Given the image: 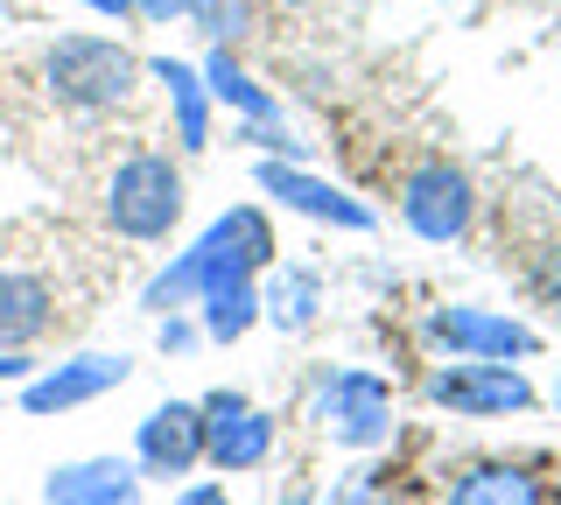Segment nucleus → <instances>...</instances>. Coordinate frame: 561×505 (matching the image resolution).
Wrapping results in <instances>:
<instances>
[{"instance_id": "1", "label": "nucleus", "mask_w": 561, "mask_h": 505, "mask_svg": "<svg viewBox=\"0 0 561 505\" xmlns=\"http://www.w3.org/2000/svg\"><path fill=\"white\" fill-rule=\"evenodd\" d=\"M280 260L274 246V225L267 211H253V204H239V211H225L210 232L197 239L190 253H175L162 274L148 282V295H140V309H154V317H175V309H190L197 295L225 288V282H260Z\"/></svg>"}, {"instance_id": "2", "label": "nucleus", "mask_w": 561, "mask_h": 505, "mask_svg": "<svg viewBox=\"0 0 561 505\" xmlns=\"http://www.w3.org/2000/svg\"><path fill=\"white\" fill-rule=\"evenodd\" d=\"M43 84L70 113H105V106H127L134 99L140 57L113 36H57L43 57Z\"/></svg>"}, {"instance_id": "3", "label": "nucleus", "mask_w": 561, "mask_h": 505, "mask_svg": "<svg viewBox=\"0 0 561 505\" xmlns=\"http://www.w3.org/2000/svg\"><path fill=\"white\" fill-rule=\"evenodd\" d=\"M99 211H105V225H113L119 239L154 246V239H169L175 225H183V169H175L169 154H154V148L127 154V162L105 176Z\"/></svg>"}, {"instance_id": "4", "label": "nucleus", "mask_w": 561, "mask_h": 505, "mask_svg": "<svg viewBox=\"0 0 561 505\" xmlns=\"http://www.w3.org/2000/svg\"><path fill=\"white\" fill-rule=\"evenodd\" d=\"M428 400L449 414H470V422H499V414H526L534 408V387H526L519 365L505 358H449L428 372Z\"/></svg>"}, {"instance_id": "5", "label": "nucleus", "mask_w": 561, "mask_h": 505, "mask_svg": "<svg viewBox=\"0 0 561 505\" xmlns=\"http://www.w3.org/2000/svg\"><path fill=\"white\" fill-rule=\"evenodd\" d=\"M400 218H408L414 239H428V246H449V239L470 232V218H478V190L456 162H421L408 190H400Z\"/></svg>"}, {"instance_id": "6", "label": "nucleus", "mask_w": 561, "mask_h": 505, "mask_svg": "<svg viewBox=\"0 0 561 505\" xmlns=\"http://www.w3.org/2000/svg\"><path fill=\"white\" fill-rule=\"evenodd\" d=\"M421 337L435 344V352L449 358H534L540 337L513 317H499V309H470V302H449V309H428V323H421Z\"/></svg>"}, {"instance_id": "7", "label": "nucleus", "mask_w": 561, "mask_h": 505, "mask_svg": "<svg viewBox=\"0 0 561 505\" xmlns=\"http://www.w3.org/2000/svg\"><path fill=\"white\" fill-rule=\"evenodd\" d=\"M134 379V358L127 352H78V358H64V365H49V372H35L22 379V414H70V408H92L99 393H113V387H127Z\"/></svg>"}, {"instance_id": "8", "label": "nucleus", "mask_w": 561, "mask_h": 505, "mask_svg": "<svg viewBox=\"0 0 561 505\" xmlns=\"http://www.w3.org/2000/svg\"><path fill=\"white\" fill-rule=\"evenodd\" d=\"M204 408V463L210 470H260L274 449V414H260L245 393L218 387L197 400Z\"/></svg>"}, {"instance_id": "9", "label": "nucleus", "mask_w": 561, "mask_h": 505, "mask_svg": "<svg viewBox=\"0 0 561 505\" xmlns=\"http://www.w3.org/2000/svg\"><path fill=\"white\" fill-rule=\"evenodd\" d=\"M134 463H140V478H162V484L190 478L204 463V408L197 400H162L134 435Z\"/></svg>"}, {"instance_id": "10", "label": "nucleus", "mask_w": 561, "mask_h": 505, "mask_svg": "<svg viewBox=\"0 0 561 505\" xmlns=\"http://www.w3.org/2000/svg\"><path fill=\"white\" fill-rule=\"evenodd\" d=\"M260 190L280 204V211H302L316 225H344V232H373V211L358 197H344L337 183L309 176L302 162H280V154H260Z\"/></svg>"}, {"instance_id": "11", "label": "nucleus", "mask_w": 561, "mask_h": 505, "mask_svg": "<svg viewBox=\"0 0 561 505\" xmlns=\"http://www.w3.org/2000/svg\"><path fill=\"white\" fill-rule=\"evenodd\" d=\"M323 428L337 435L344 449H373L393 435V393L373 372H337L323 387Z\"/></svg>"}, {"instance_id": "12", "label": "nucleus", "mask_w": 561, "mask_h": 505, "mask_svg": "<svg viewBox=\"0 0 561 505\" xmlns=\"http://www.w3.org/2000/svg\"><path fill=\"white\" fill-rule=\"evenodd\" d=\"M43 505H140V463L127 457H78L43 478Z\"/></svg>"}, {"instance_id": "13", "label": "nucleus", "mask_w": 561, "mask_h": 505, "mask_svg": "<svg viewBox=\"0 0 561 505\" xmlns=\"http://www.w3.org/2000/svg\"><path fill=\"white\" fill-rule=\"evenodd\" d=\"M57 323V288L28 267H0V352H28Z\"/></svg>"}, {"instance_id": "14", "label": "nucleus", "mask_w": 561, "mask_h": 505, "mask_svg": "<svg viewBox=\"0 0 561 505\" xmlns=\"http://www.w3.org/2000/svg\"><path fill=\"white\" fill-rule=\"evenodd\" d=\"M148 78L169 92L175 141H183V148H210V92H204V71H190V64H175V57H154Z\"/></svg>"}, {"instance_id": "15", "label": "nucleus", "mask_w": 561, "mask_h": 505, "mask_svg": "<svg viewBox=\"0 0 561 505\" xmlns=\"http://www.w3.org/2000/svg\"><path fill=\"white\" fill-rule=\"evenodd\" d=\"M449 505H548V492L526 463H470L456 470Z\"/></svg>"}, {"instance_id": "16", "label": "nucleus", "mask_w": 561, "mask_h": 505, "mask_svg": "<svg viewBox=\"0 0 561 505\" xmlns=\"http://www.w3.org/2000/svg\"><path fill=\"white\" fill-rule=\"evenodd\" d=\"M316 309H323V282L309 267H280L267 288H260V323L274 330H309Z\"/></svg>"}, {"instance_id": "17", "label": "nucleus", "mask_w": 561, "mask_h": 505, "mask_svg": "<svg viewBox=\"0 0 561 505\" xmlns=\"http://www.w3.org/2000/svg\"><path fill=\"white\" fill-rule=\"evenodd\" d=\"M253 323H260V282H225V288L197 295V330L210 344H239Z\"/></svg>"}, {"instance_id": "18", "label": "nucleus", "mask_w": 561, "mask_h": 505, "mask_svg": "<svg viewBox=\"0 0 561 505\" xmlns=\"http://www.w3.org/2000/svg\"><path fill=\"white\" fill-rule=\"evenodd\" d=\"M204 92L218 99V106H232L239 119H274V99H267V84H253L245 78V64L232 57V49H210V64H204Z\"/></svg>"}, {"instance_id": "19", "label": "nucleus", "mask_w": 561, "mask_h": 505, "mask_svg": "<svg viewBox=\"0 0 561 505\" xmlns=\"http://www.w3.org/2000/svg\"><path fill=\"white\" fill-rule=\"evenodd\" d=\"M183 14L204 28L210 43H225V49H232L245 28H253V0H183Z\"/></svg>"}, {"instance_id": "20", "label": "nucleus", "mask_w": 561, "mask_h": 505, "mask_svg": "<svg viewBox=\"0 0 561 505\" xmlns=\"http://www.w3.org/2000/svg\"><path fill=\"white\" fill-rule=\"evenodd\" d=\"M526 282H534L540 302H554V309H561V246H540L534 260H526Z\"/></svg>"}, {"instance_id": "21", "label": "nucleus", "mask_w": 561, "mask_h": 505, "mask_svg": "<svg viewBox=\"0 0 561 505\" xmlns=\"http://www.w3.org/2000/svg\"><path fill=\"white\" fill-rule=\"evenodd\" d=\"M239 141H253L260 154H280V162H295V154H302V141H295L288 127H274V119H245V134Z\"/></svg>"}, {"instance_id": "22", "label": "nucleus", "mask_w": 561, "mask_h": 505, "mask_svg": "<svg viewBox=\"0 0 561 505\" xmlns=\"http://www.w3.org/2000/svg\"><path fill=\"white\" fill-rule=\"evenodd\" d=\"M190 344H197V330L183 323V309H175V317H162V352H190Z\"/></svg>"}, {"instance_id": "23", "label": "nucleus", "mask_w": 561, "mask_h": 505, "mask_svg": "<svg viewBox=\"0 0 561 505\" xmlns=\"http://www.w3.org/2000/svg\"><path fill=\"white\" fill-rule=\"evenodd\" d=\"M22 379H35V358L28 352H0V387H22Z\"/></svg>"}, {"instance_id": "24", "label": "nucleus", "mask_w": 561, "mask_h": 505, "mask_svg": "<svg viewBox=\"0 0 561 505\" xmlns=\"http://www.w3.org/2000/svg\"><path fill=\"white\" fill-rule=\"evenodd\" d=\"M175 505H232V498H225V484H183Z\"/></svg>"}, {"instance_id": "25", "label": "nucleus", "mask_w": 561, "mask_h": 505, "mask_svg": "<svg viewBox=\"0 0 561 505\" xmlns=\"http://www.w3.org/2000/svg\"><path fill=\"white\" fill-rule=\"evenodd\" d=\"M140 22H169V14H183V0H134Z\"/></svg>"}, {"instance_id": "26", "label": "nucleus", "mask_w": 561, "mask_h": 505, "mask_svg": "<svg viewBox=\"0 0 561 505\" xmlns=\"http://www.w3.org/2000/svg\"><path fill=\"white\" fill-rule=\"evenodd\" d=\"M84 8L105 14V22H127V14H134V0H84Z\"/></svg>"}, {"instance_id": "27", "label": "nucleus", "mask_w": 561, "mask_h": 505, "mask_svg": "<svg viewBox=\"0 0 561 505\" xmlns=\"http://www.w3.org/2000/svg\"><path fill=\"white\" fill-rule=\"evenodd\" d=\"M554 414H561V379H554Z\"/></svg>"}, {"instance_id": "28", "label": "nucleus", "mask_w": 561, "mask_h": 505, "mask_svg": "<svg viewBox=\"0 0 561 505\" xmlns=\"http://www.w3.org/2000/svg\"><path fill=\"white\" fill-rule=\"evenodd\" d=\"M288 505H316V498H288Z\"/></svg>"}]
</instances>
